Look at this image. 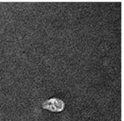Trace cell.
<instances>
[{
  "mask_svg": "<svg viewBox=\"0 0 124 121\" xmlns=\"http://www.w3.org/2000/svg\"><path fill=\"white\" fill-rule=\"evenodd\" d=\"M64 107V103L59 99H52L48 100L43 104V108L47 109H50L52 111H60Z\"/></svg>",
  "mask_w": 124,
  "mask_h": 121,
  "instance_id": "1",
  "label": "cell"
}]
</instances>
